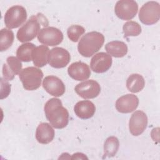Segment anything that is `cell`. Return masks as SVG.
Masks as SVG:
<instances>
[{
  "label": "cell",
  "instance_id": "1",
  "mask_svg": "<svg viewBox=\"0 0 160 160\" xmlns=\"http://www.w3.org/2000/svg\"><path fill=\"white\" fill-rule=\"evenodd\" d=\"M46 117L50 124L56 129L65 128L69 122V112L58 98H51L44 107Z\"/></svg>",
  "mask_w": 160,
  "mask_h": 160
},
{
  "label": "cell",
  "instance_id": "27",
  "mask_svg": "<svg viewBox=\"0 0 160 160\" xmlns=\"http://www.w3.org/2000/svg\"><path fill=\"white\" fill-rule=\"evenodd\" d=\"M11 92V84L3 78H1V99L7 98Z\"/></svg>",
  "mask_w": 160,
  "mask_h": 160
},
{
  "label": "cell",
  "instance_id": "25",
  "mask_svg": "<svg viewBox=\"0 0 160 160\" xmlns=\"http://www.w3.org/2000/svg\"><path fill=\"white\" fill-rule=\"evenodd\" d=\"M124 37L137 36L141 32V26L135 21H130L126 22L122 27Z\"/></svg>",
  "mask_w": 160,
  "mask_h": 160
},
{
  "label": "cell",
  "instance_id": "13",
  "mask_svg": "<svg viewBox=\"0 0 160 160\" xmlns=\"http://www.w3.org/2000/svg\"><path fill=\"white\" fill-rule=\"evenodd\" d=\"M42 86L45 91L50 95L60 97L65 92V85L63 82L55 76H48L42 82Z\"/></svg>",
  "mask_w": 160,
  "mask_h": 160
},
{
  "label": "cell",
  "instance_id": "28",
  "mask_svg": "<svg viewBox=\"0 0 160 160\" xmlns=\"http://www.w3.org/2000/svg\"><path fill=\"white\" fill-rule=\"evenodd\" d=\"M71 159H88V158L85 156V154H84L82 153L76 152V153L72 154Z\"/></svg>",
  "mask_w": 160,
  "mask_h": 160
},
{
  "label": "cell",
  "instance_id": "2",
  "mask_svg": "<svg viewBox=\"0 0 160 160\" xmlns=\"http://www.w3.org/2000/svg\"><path fill=\"white\" fill-rule=\"evenodd\" d=\"M104 42V37L102 33L97 31L88 32L78 43V52L82 56L89 58L102 48Z\"/></svg>",
  "mask_w": 160,
  "mask_h": 160
},
{
  "label": "cell",
  "instance_id": "20",
  "mask_svg": "<svg viewBox=\"0 0 160 160\" xmlns=\"http://www.w3.org/2000/svg\"><path fill=\"white\" fill-rule=\"evenodd\" d=\"M105 49L111 56L115 58L124 57L128 52V46L122 41H114L107 43Z\"/></svg>",
  "mask_w": 160,
  "mask_h": 160
},
{
  "label": "cell",
  "instance_id": "6",
  "mask_svg": "<svg viewBox=\"0 0 160 160\" xmlns=\"http://www.w3.org/2000/svg\"><path fill=\"white\" fill-rule=\"evenodd\" d=\"M41 22L38 16H32L17 32V39L21 42L32 40L40 31Z\"/></svg>",
  "mask_w": 160,
  "mask_h": 160
},
{
  "label": "cell",
  "instance_id": "4",
  "mask_svg": "<svg viewBox=\"0 0 160 160\" xmlns=\"http://www.w3.org/2000/svg\"><path fill=\"white\" fill-rule=\"evenodd\" d=\"M27 19L26 9L20 5H16L9 8L4 14V21L9 29L17 28L21 26Z\"/></svg>",
  "mask_w": 160,
  "mask_h": 160
},
{
  "label": "cell",
  "instance_id": "23",
  "mask_svg": "<svg viewBox=\"0 0 160 160\" xmlns=\"http://www.w3.org/2000/svg\"><path fill=\"white\" fill-rule=\"evenodd\" d=\"M119 147L118 139L115 136H110L104 142V156L111 158L116 155Z\"/></svg>",
  "mask_w": 160,
  "mask_h": 160
},
{
  "label": "cell",
  "instance_id": "19",
  "mask_svg": "<svg viewBox=\"0 0 160 160\" xmlns=\"http://www.w3.org/2000/svg\"><path fill=\"white\" fill-rule=\"evenodd\" d=\"M49 50L48 47L45 45H41L34 48L32 54V59L35 66L41 68L47 64Z\"/></svg>",
  "mask_w": 160,
  "mask_h": 160
},
{
  "label": "cell",
  "instance_id": "15",
  "mask_svg": "<svg viewBox=\"0 0 160 160\" xmlns=\"http://www.w3.org/2000/svg\"><path fill=\"white\" fill-rule=\"evenodd\" d=\"M22 64L21 61L15 56H9L6 59V63L2 66V76L6 81H11L14 76L20 73Z\"/></svg>",
  "mask_w": 160,
  "mask_h": 160
},
{
  "label": "cell",
  "instance_id": "12",
  "mask_svg": "<svg viewBox=\"0 0 160 160\" xmlns=\"http://www.w3.org/2000/svg\"><path fill=\"white\" fill-rule=\"evenodd\" d=\"M112 62V59L109 54L104 52H100L91 58L90 66L94 72L103 73L111 68Z\"/></svg>",
  "mask_w": 160,
  "mask_h": 160
},
{
  "label": "cell",
  "instance_id": "24",
  "mask_svg": "<svg viewBox=\"0 0 160 160\" xmlns=\"http://www.w3.org/2000/svg\"><path fill=\"white\" fill-rule=\"evenodd\" d=\"M0 50L6 51L13 43L14 33L11 30L4 28L0 31Z\"/></svg>",
  "mask_w": 160,
  "mask_h": 160
},
{
  "label": "cell",
  "instance_id": "26",
  "mask_svg": "<svg viewBox=\"0 0 160 160\" xmlns=\"http://www.w3.org/2000/svg\"><path fill=\"white\" fill-rule=\"evenodd\" d=\"M85 29L80 25H72L67 30V34L69 39L72 42L78 41L79 38L84 33Z\"/></svg>",
  "mask_w": 160,
  "mask_h": 160
},
{
  "label": "cell",
  "instance_id": "17",
  "mask_svg": "<svg viewBox=\"0 0 160 160\" xmlns=\"http://www.w3.org/2000/svg\"><path fill=\"white\" fill-rule=\"evenodd\" d=\"M74 111L76 115L80 119H88L94 116L96 111V107L90 101H80L75 104Z\"/></svg>",
  "mask_w": 160,
  "mask_h": 160
},
{
  "label": "cell",
  "instance_id": "7",
  "mask_svg": "<svg viewBox=\"0 0 160 160\" xmlns=\"http://www.w3.org/2000/svg\"><path fill=\"white\" fill-rule=\"evenodd\" d=\"M38 41L45 46H55L59 44L63 40V34L54 27L44 28L38 32Z\"/></svg>",
  "mask_w": 160,
  "mask_h": 160
},
{
  "label": "cell",
  "instance_id": "21",
  "mask_svg": "<svg viewBox=\"0 0 160 160\" xmlns=\"http://www.w3.org/2000/svg\"><path fill=\"white\" fill-rule=\"evenodd\" d=\"M144 79L139 74H131L126 81V87L128 89L134 93L141 91L144 88Z\"/></svg>",
  "mask_w": 160,
  "mask_h": 160
},
{
  "label": "cell",
  "instance_id": "9",
  "mask_svg": "<svg viewBox=\"0 0 160 160\" xmlns=\"http://www.w3.org/2000/svg\"><path fill=\"white\" fill-rule=\"evenodd\" d=\"M69 52L65 49L56 47L50 50L48 56V62L54 68L66 67L70 61Z\"/></svg>",
  "mask_w": 160,
  "mask_h": 160
},
{
  "label": "cell",
  "instance_id": "3",
  "mask_svg": "<svg viewBox=\"0 0 160 160\" xmlns=\"http://www.w3.org/2000/svg\"><path fill=\"white\" fill-rule=\"evenodd\" d=\"M19 77L26 90L33 91L40 87L43 72L40 69L31 66L22 69L19 74Z\"/></svg>",
  "mask_w": 160,
  "mask_h": 160
},
{
  "label": "cell",
  "instance_id": "14",
  "mask_svg": "<svg viewBox=\"0 0 160 160\" xmlns=\"http://www.w3.org/2000/svg\"><path fill=\"white\" fill-rule=\"evenodd\" d=\"M139 99L133 94H127L119 98L116 102V108L121 113H129L138 106Z\"/></svg>",
  "mask_w": 160,
  "mask_h": 160
},
{
  "label": "cell",
  "instance_id": "5",
  "mask_svg": "<svg viewBox=\"0 0 160 160\" xmlns=\"http://www.w3.org/2000/svg\"><path fill=\"white\" fill-rule=\"evenodd\" d=\"M141 22L146 25H152L159 20L160 5L156 1H148L141 8L139 12Z\"/></svg>",
  "mask_w": 160,
  "mask_h": 160
},
{
  "label": "cell",
  "instance_id": "10",
  "mask_svg": "<svg viewBox=\"0 0 160 160\" xmlns=\"http://www.w3.org/2000/svg\"><path fill=\"white\" fill-rule=\"evenodd\" d=\"M74 90L83 99H92L96 98L99 94L101 86L95 80L90 79L78 84Z\"/></svg>",
  "mask_w": 160,
  "mask_h": 160
},
{
  "label": "cell",
  "instance_id": "8",
  "mask_svg": "<svg viewBox=\"0 0 160 160\" xmlns=\"http://www.w3.org/2000/svg\"><path fill=\"white\" fill-rule=\"evenodd\" d=\"M138 11V5L135 1H118L114 8L116 15L122 20H130L135 17Z\"/></svg>",
  "mask_w": 160,
  "mask_h": 160
},
{
  "label": "cell",
  "instance_id": "22",
  "mask_svg": "<svg viewBox=\"0 0 160 160\" xmlns=\"http://www.w3.org/2000/svg\"><path fill=\"white\" fill-rule=\"evenodd\" d=\"M36 48L35 45L31 42H25L21 44L17 49V58L23 62H30L32 61V54Z\"/></svg>",
  "mask_w": 160,
  "mask_h": 160
},
{
  "label": "cell",
  "instance_id": "11",
  "mask_svg": "<svg viewBox=\"0 0 160 160\" xmlns=\"http://www.w3.org/2000/svg\"><path fill=\"white\" fill-rule=\"evenodd\" d=\"M148 125V118L142 111H135L131 116L129 122V129L132 135L138 136L141 134Z\"/></svg>",
  "mask_w": 160,
  "mask_h": 160
},
{
  "label": "cell",
  "instance_id": "18",
  "mask_svg": "<svg viewBox=\"0 0 160 160\" xmlns=\"http://www.w3.org/2000/svg\"><path fill=\"white\" fill-rule=\"evenodd\" d=\"M54 137V130L50 124L42 122L38 125L36 130V138L39 143L48 144L53 140Z\"/></svg>",
  "mask_w": 160,
  "mask_h": 160
},
{
  "label": "cell",
  "instance_id": "16",
  "mask_svg": "<svg viewBox=\"0 0 160 160\" xmlns=\"http://www.w3.org/2000/svg\"><path fill=\"white\" fill-rule=\"evenodd\" d=\"M68 72L71 78L76 81L86 80L91 76L89 66L81 61L72 63L68 68Z\"/></svg>",
  "mask_w": 160,
  "mask_h": 160
}]
</instances>
